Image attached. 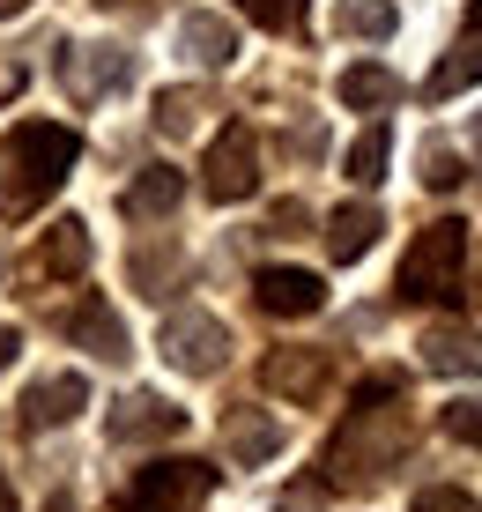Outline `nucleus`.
<instances>
[{
  "label": "nucleus",
  "instance_id": "obj_1",
  "mask_svg": "<svg viewBox=\"0 0 482 512\" xmlns=\"http://www.w3.org/2000/svg\"><path fill=\"white\" fill-rule=\"evenodd\" d=\"M82 141L75 127H52V119H23L8 141H0V216H38L52 193L67 186Z\"/></svg>",
  "mask_w": 482,
  "mask_h": 512
},
{
  "label": "nucleus",
  "instance_id": "obj_2",
  "mask_svg": "<svg viewBox=\"0 0 482 512\" xmlns=\"http://www.w3.org/2000/svg\"><path fill=\"white\" fill-rule=\"evenodd\" d=\"M394 394H401V379H364V386H356V409H349L342 438H334V453H327L334 483H379V475L401 461L408 416L401 409H379V401H394Z\"/></svg>",
  "mask_w": 482,
  "mask_h": 512
},
{
  "label": "nucleus",
  "instance_id": "obj_3",
  "mask_svg": "<svg viewBox=\"0 0 482 512\" xmlns=\"http://www.w3.org/2000/svg\"><path fill=\"white\" fill-rule=\"evenodd\" d=\"M460 260H468V231H460L453 216L431 223L401 260V282H394L401 305H438V297H453L460 290Z\"/></svg>",
  "mask_w": 482,
  "mask_h": 512
},
{
  "label": "nucleus",
  "instance_id": "obj_4",
  "mask_svg": "<svg viewBox=\"0 0 482 512\" xmlns=\"http://www.w3.org/2000/svg\"><path fill=\"white\" fill-rule=\"evenodd\" d=\"M156 349H164V364L171 372H186V379H216L223 364H230V327L216 320V312H171L164 334H156Z\"/></svg>",
  "mask_w": 482,
  "mask_h": 512
},
{
  "label": "nucleus",
  "instance_id": "obj_5",
  "mask_svg": "<svg viewBox=\"0 0 482 512\" xmlns=\"http://www.w3.org/2000/svg\"><path fill=\"white\" fill-rule=\"evenodd\" d=\"M208 490H216L208 461H149L127 483V512H201Z\"/></svg>",
  "mask_w": 482,
  "mask_h": 512
},
{
  "label": "nucleus",
  "instance_id": "obj_6",
  "mask_svg": "<svg viewBox=\"0 0 482 512\" xmlns=\"http://www.w3.org/2000/svg\"><path fill=\"white\" fill-rule=\"evenodd\" d=\"M60 82H67L75 104H97V97H112V90L134 82V52L127 45H67L60 52Z\"/></svg>",
  "mask_w": 482,
  "mask_h": 512
},
{
  "label": "nucleus",
  "instance_id": "obj_7",
  "mask_svg": "<svg viewBox=\"0 0 482 512\" xmlns=\"http://www.w3.org/2000/svg\"><path fill=\"white\" fill-rule=\"evenodd\" d=\"M201 186L216 193V201H245V193L260 186V141H253V127H223L216 134V149H208V164H201Z\"/></svg>",
  "mask_w": 482,
  "mask_h": 512
},
{
  "label": "nucleus",
  "instance_id": "obj_8",
  "mask_svg": "<svg viewBox=\"0 0 482 512\" xmlns=\"http://www.w3.org/2000/svg\"><path fill=\"white\" fill-rule=\"evenodd\" d=\"M253 297H260V312H275V320H312V312L327 305V282L312 268H260Z\"/></svg>",
  "mask_w": 482,
  "mask_h": 512
},
{
  "label": "nucleus",
  "instance_id": "obj_9",
  "mask_svg": "<svg viewBox=\"0 0 482 512\" xmlns=\"http://www.w3.org/2000/svg\"><path fill=\"white\" fill-rule=\"evenodd\" d=\"M423 372L438 379H482V327H460V320H438L423 327Z\"/></svg>",
  "mask_w": 482,
  "mask_h": 512
},
{
  "label": "nucleus",
  "instance_id": "obj_10",
  "mask_svg": "<svg viewBox=\"0 0 482 512\" xmlns=\"http://www.w3.org/2000/svg\"><path fill=\"white\" fill-rule=\"evenodd\" d=\"M178 431H186V409L164 401V394H127L112 409V438L119 446H149V438H178Z\"/></svg>",
  "mask_w": 482,
  "mask_h": 512
},
{
  "label": "nucleus",
  "instance_id": "obj_11",
  "mask_svg": "<svg viewBox=\"0 0 482 512\" xmlns=\"http://www.w3.org/2000/svg\"><path fill=\"white\" fill-rule=\"evenodd\" d=\"M89 409V379L82 372H52V379H38L23 394V423L30 431H60V423H75Z\"/></svg>",
  "mask_w": 482,
  "mask_h": 512
},
{
  "label": "nucleus",
  "instance_id": "obj_12",
  "mask_svg": "<svg viewBox=\"0 0 482 512\" xmlns=\"http://www.w3.org/2000/svg\"><path fill=\"white\" fill-rule=\"evenodd\" d=\"M67 334H75V342H82L97 364H127V357H134L127 327H119V312L104 305V297H82V305L67 312Z\"/></svg>",
  "mask_w": 482,
  "mask_h": 512
},
{
  "label": "nucleus",
  "instance_id": "obj_13",
  "mask_svg": "<svg viewBox=\"0 0 482 512\" xmlns=\"http://www.w3.org/2000/svg\"><path fill=\"white\" fill-rule=\"evenodd\" d=\"M260 386L282 401H319V386H327V349H275V357L260 364Z\"/></svg>",
  "mask_w": 482,
  "mask_h": 512
},
{
  "label": "nucleus",
  "instance_id": "obj_14",
  "mask_svg": "<svg viewBox=\"0 0 482 512\" xmlns=\"http://www.w3.org/2000/svg\"><path fill=\"white\" fill-rule=\"evenodd\" d=\"M223 453H230L238 468L275 461V453H282V423L267 416V409H230V416H223Z\"/></svg>",
  "mask_w": 482,
  "mask_h": 512
},
{
  "label": "nucleus",
  "instance_id": "obj_15",
  "mask_svg": "<svg viewBox=\"0 0 482 512\" xmlns=\"http://www.w3.org/2000/svg\"><path fill=\"white\" fill-rule=\"evenodd\" d=\"M379 231H386L379 208H371V201H349V208H334V216H327V253L349 268V260H364L371 245H379Z\"/></svg>",
  "mask_w": 482,
  "mask_h": 512
},
{
  "label": "nucleus",
  "instance_id": "obj_16",
  "mask_svg": "<svg viewBox=\"0 0 482 512\" xmlns=\"http://www.w3.org/2000/svg\"><path fill=\"white\" fill-rule=\"evenodd\" d=\"M178 201H186V171H171V164H149V171L127 186V216H134V223H164Z\"/></svg>",
  "mask_w": 482,
  "mask_h": 512
},
{
  "label": "nucleus",
  "instance_id": "obj_17",
  "mask_svg": "<svg viewBox=\"0 0 482 512\" xmlns=\"http://www.w3.org/2000/svg\"><path fill=\"white\" fill-rule=\"evenodd\" d=\"M178 45H186V60H201V67H230L238 60V30H230L223 15H208V8H193L186 23H178Z\"/></svg>",
  "mask_w": 482,
  "mask_h": 512
},
{
  "label": "nucleus",
  "instance_id": "obj_18",
  "mask_svg": "<svg viewBox=\"0 0 482 512\" xmlns=\"http://www.w3.org/2000/svg\"><path fill=\"white\" fill-rule=\"evenodd\" d=\"M82 268H89V231L67 216V223H52V231L38 238V275L67 282V275H82Z\"/></svg>",
  "mask_w": 482,
  "mask_h": 512
},
{
  "label": "nucleus",
  "instance_id": "obj_19",
  "mask_svg": "<svg viewBox=\"0 0 482 512\" xmlns=\"http://www.w3.org/2000/svg\"><path fill=\"white\" fill-rule=\"evenodd\" d=\"M334 30L379 45V38H394V30H401V8H394V0H334Z\"/></svg>",
  "mask_w": 482,
  "mask_h": 512
},
{
  "label": "nucleus",
  "instance_id": "obj_20",
  "mask_svg": "<svg viewBox=\"0 0 482 512\" xmlns=\"http://www.w3.org/2000/svg\"><path fill=\"white\" fill-rule=\"evenodd\" d=\"M342 104L349 112H386V104H401V82L379 60H356V67H342Z\"/></svg>",
  "mask_w": 482,
  "mask_h": 512
},
{
  "label": "nucleus",
  "instance_id": "obj_21",
  "mask_svg": "<svg viewBox=\"0 0 482 512\" xmlns=\"http://www.w3.org/2000/svg\"><path fill=\"white\" fill-rule=\"evenodd\" d=\"M475 82H482V45H460V52H445V60L431 67V82H423V90L445 104V97H460V90H475Z\"/></svg>",
  "mask_w": 482,
  "mask_h": 512
},
{
  "label": "nucleus",
  "instance_id": "obj_22",
  "mask_svg": "<svg viewBox=\"0 0 482 512\" xmlns=\"http://www.w3.org/2000/svg\"><path fill=\"white\" fill-rule=\"evenodd\" d=\"M386 156H394V134H386V127H364V134L349 141V179H356V186H379V179H386Z\"/></svg>",
  "mask_w": 482,
  "mask_h": 512
},
{
  "label": "nucleus",
  "instance_id": "obj_23",
  "mask_svg": "<svg viewBox=\"0 0 482 512\" xmlns=\"http://www.w3.org/2000/svg\"><path fill=\"white\" fill-rule=\"evenodd\" d=\"M178 245H134V282H141V297H164L171 282H178Z\"/></svg>",
  "mask_w": 482,
  "mask_h": 512
},
{
  "label": "nucleus",
  "instance_id": "obj_24",
  "mask_svg": "<svg viewBox=\"0 0 482 512\" xmlns=\"http://www.w3.org/2000/svg\"><path fill=\"white\" fill-rule=\"evenodd\" d=\"M193 127H201V97H193V90H164V97H156V134H164V141L193 134Z\"/></svg>",
  "mask_w": 482,
  "mask_h": 512
},
{
  "label": "nucleus",
  "instance_id": "obj_25",
  "mask_svg": "<svg viewBox=\"0 0 482 512\" xmlns=\"http://www.w3.org/2000/svg\"><path fill=\"white\" fill-rule=\"evenodd\" d=\"M460 179H468V171H460V156L445 149V141H431V149H423V186H438V193H453Z\"/></svg>",
  "mask_w": 482,
  "mask_h": 512
},
{
  "label": "nucleus",
  "instance_id": "obj_26",
  "mask_svg": "<svg viewBox=\"0 0 482 512\" xmlns=\"http://www.w3.org/2000/svg\"><path fill=\"white\" fill-rule=\"evenodd\" d=\"M445 431H453L460 446L482 453V401H453V409H445Z\"/></svg>",
  "mask_w": 482,
  "mask_h": 512
},
{
  "label": "nucleus",
  "instance_id": "obj_27",
  "mask_svg": "<svg viewBox=\"0 0 482 512\" xmlns=\"http://www.w3.org/2000/svg\"><path fill=\"white\" fill-rule=\"evenodd\" d=\"M260 30H297V0H238Z\"/></svg>",
  "mask_w": 482,
  "mask_h": 512
},
{
  "label": "nucleus",
  "instance_id": "obj_28",
  "mask_svg": "<svg viewBox=\"0 0 482 512\" xmlns=\"http://www.w3.org/2000/svg\"><path fill=\"white\" fill-rule=\"evenodd\" d=\"M416 512H482V498H468V490H453V483H438V490H423Z\"/></svg>",
  "mask_w": 482,
  "mask_h": 512
},
{
  "label": "nucleus",
  "instance_id": "obj_29",
  "mask_svg": "<svg viewBox=\"0 0 482 512\" xmlns=\"http://www.w3.org/2000/svg\"><path fill=\"white\" fill-rule=\"evenodd\" d=\"M319 498H327V483H290L282 490V512H319Z\"/></svg>",
  "mask_w": 482,
  "mask_h": 512
},
{
  "label": "nucleus",
  "instance_id": "obj_30",
  "mask_svg": "<svg viewBox=\"0 0 482 512\" xmlns=\"http://www.w3.org/2000/svg\"><path fill=\"white\" fill-rule=\"evenodd\" d=\"M15 349H23V334H15V327H0V372L15 364Z\"/></svg>",
  "mask_w": 482,
  "mask_h": 512
},
{
  "label": "nucleus",
  "instance_id": "obj_31",
  "mask_svg": "<svg viewBox=\"0 0 482 512\" xmlns=\"http://www.w3.org/2000/svg\"><path fill=\"white\" fill-rule=\"evenodd\" d=\"M97 8H112V15H141V8H156V0H97Z\"/></svg>",
  "mask_w": 482,
  "mask_h": 512
},
{
  "label": "nucleus",
  "instance_id": "obj_32",
  "mask_svg": "<svg viewBox=\"0 0 482 512\" xmlns=\"http://www.w3.org/2000/svg\"><path fill=\"white\" fill-rule=\"evenodd\" d=\"M45 512H75V498H67V490H60V498H52V505H45Z\"/></svg>",
  "mask_w": 482,
  "mask_h": 512
},
{
  "label": "nucleus",
  "instance_id": "obj_33",
  "mask_svg": "<svg viewBox=\"0 0 482 512\" xmlns=\"http://www.w3.org/2000/svg\"><path fill=\"white\" fill-rule=\"evenodd\" d=\"M30 8V0H0V15H23Z\"/></svg>",
  "mask_w": 482,
  "mask_h": 512
},
{
  "label": "nucleus",
  "instance_id": "obj_34",
  "mask_svg": "<svg viewBox=\"0 0 482 512\" xmlns=\"http://www.w3.org/2000/svg\"><path fill=\"white\" fill-rule=\"evenodd\" d=\"M0 512H15V490H8V483H0Z\"/></svg>",
  "mask_w": 482,
  "mask_h": 512
},
{
  "label": "nucleus",
  "instance_id": "obj_35",
  "mask_svg": "<svg viewBox=\"0 0 482 512\" xmlns=\"http://www.w3.org/2000/svg\"><path fill=\"white\" fill-rule=\"evenodd\" d=\"M468 23H475V30H482V0H475V8H468Z\"/></svg>",
  "mask_w": 482,
  "mask_h": 512
},
{
  "label": "nucleus",
  "instance_id": "obj_36",
  "mask_svg": "<svg viewBox=\"0 0 482 512\" xmlns=\"http://www.w3.org/2000/svg\"><path fill=\"white\" fill-rule=\"evenodd\" d=\"M475 149H482V112H475Z\"/></svg>",
  "mask_w": 482,
  "mask_h": 512
}]
</instances>
